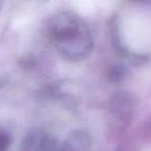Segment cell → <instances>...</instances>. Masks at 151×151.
I'll return each instance as SVG.
<instances>
[{"mask_svg": "<svg viewBox=\"0 0 151 151\" xmlns=\"http://www.w3.org/2000/svg\"><path fill=\"white\" fill-rule=\"evenodd\" d=\"M49 36L57 52L67 60H83L92 52L90 29L84 20L73 12H59L52 18Z\"/></svg>", "mask_w": 151, "mask_h": 151, "instance_id": "obj_1", "label": "cell"}, {"mask_svg": "<svg viewBox=\"0 0 151 151\" xmlns=\"http://www.w3.org/2000/svg\"><path fill=\"white\" fill-rule=\"evenodd\" d=\"M6 138L3 136H0V151L4 150L5 146H6Z\"/></svg>", "mask_w": 151, "mask_h": 151, "instance_id": "obj_3", "label": "cell"}, {"mask_svg": "<svg viewBox=\"0 0 151 151\" xmlns=\"http://www.w3.org/2000/svg\"><path fill=\"white\" fill-rule=\"evenodd\" d=\"M45 151H75L73 149V147L70 146H64V147H59L58 145L54 144L53 146H51L50 148H48Z\"/></svg>", "mask_w": 151, "mask_h": 151, "instance_id": "obj_2", "label": "cell"}]
</instances>
